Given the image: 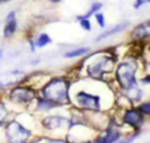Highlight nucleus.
Here are the masks:
<instances>
[{"instance_id":"obj_18","label":"nucleus","mask_w":150,"mask_h":143,"mask_svg":"<svg viewBox=\"0 0 150 143\" xmlns=\"http://www.w3.org/2000/svg\"><path fill=\"white\" fill-rule=\"evenodd\" d=\"M8 114H9V112H8V109L5 108V105L3 104V102H0V125H3V123L5 122Z\"/></svg>"},{"instance_id":"obj_16","label":"nucleus","mask_w":150,"mask_h":143,"mask_svg":"<svg viewBox=\"0 0 150 143\" xmlns=\"http://www.w3.org/2000/svg\"><path fill=\"white\" fill-rule=\"evenodd\" d=\"M50 42H52V38H50L47 34H40V37L37 38V41H36V46L37 47H44V46H46V45H49Z\"/></svg>"},{"instance_id":"obj_22","label":"nucleus","mask_w":150,"mask_h":143,"mask_svg":"<svg viewBox=\"0 0 150 143\" xmlns=\"http://www.w3.org/2000/svg\"><path fill=\"white\" fill-rule=\"evenodd\" d=\"M148 3H150V0H136L134 1V8L136 9H138L140 7H142L144 4H148Z\"/></svg>"},{"instance_id":"obj_24","label":"nucleus","mask_w":150,"mask_h":143,"mask_svg":"<svg viewBox=\"0 0 150 143\" xmlns=\"http://www.w3.org/2000/svg\"><path fill=\"white\" fill-rule=\"evenodd\" d=\"M1 55H3V53H1V50H0V58H1Z\"/></svg>"},{"instance_id":"obj_12","label":"nucleus","mask_w":150,"mask_h":143,"mask_svg":"<svg viewBox=\"0 0 150 143\" xmlns=\"http://www.w3.org/2000/svg\"><path fill=\"white\" fill-rule=\"evenodd\" d=\"M119 139H120V131L115 130V129H109L107 131L105 137L101 138V141H103V143H115L116 141H119Z\"/></svg>"},{"instance_id":"obj_13","label":"nucleus","mask_w":150,"mask_h":143,"mask_svg":"<svg viewBox=\"0 0 150 143\" xmlns=\"http://www.w3.org/2000/svg\"><path fill=\"white\" fill-rule=\"evenodd\" d=\"M54 107H57V104H54V102L49 101V100H46V99L37 100V109L38 110H49Z\"/></svg>"},{"instance_id":"obj_17","label":"nucleus","mask_w":150,"mask_h":143,"mask_svg":"<svg viewBox=\"0 0 150 143\" xmlns=\"http://www.w3.org/2000/svg\"><path fill=\"white\" fill-rule=\"evenodd\" d=\"M101 7H103V4H101V3H93V4L91 5L90 11H88V12L86 13L84 16H82V17H84V18H90L92 15H95V13H98L99 11L101 9Z\"/></svg>"},{"instance_id":"obj_10","label":"nucleus","mask_w":150,"mask_h":143,"mask_svg":"<svg viewBox=\"0 0 150 143\" xmlns=\"http://www.w3.org/2000/svg\"><path fill=\"white\" fill-rule=\"evenodd\" d=\"M16 29H17V21H16V13L11 12L7 17V24H5L4 28V37L5 38H9L15 34Z\"/></svg>"},{"instance_id":"obj_15","label":"nucleus","mask_w":150,"mask_h":143,"mask_svg":"<svg viewBox=\"0 0 150 143\" xmlns=\"http://www.w3.org/2000/svg\"><path fill=\"white\" fill-rule=\"evenodd\" d=\"M125 91L128 92V97H129L130 100H133V101H137V100H140L141 92H140V89L136 87V84H134V86H132L130 88L125 89Z\"/></svg>"},{"instance_id":"obj_19","label":"nucleus","mask_w":150,"mask_h":143,"mask_svg":"<svg viewBox=\"0 0 150 143\" xmlns=\"http://www.w3.org/2000/svg\"><path fill=\"white\" fill-rule=\"evenodd\" d=\"M78 20H79L80 22V26H82L84 30H91V22L88 18H84V17H78Z\"/></svg>"},{"instance_id":"obj_9","label":"nucleus","mask_w":150,"mask_h":143,"mask_svg":"<svg viewBox=\"0 0 150 143\" xmlns=\"http://www.w3.org/2000/svg\"><path fill=\"white\" fill-rule=\"evenodd\" d=\"M44 126L49 130H55V129H59L62 128L63 125L69 123V120L63 117H59V116H52V117H47L44 120Z\"/></svg>"},{"instance_id":"obj_2","label":"nucleus","mask_w":150,"mask_h":143,"mask_svg":"<svg viewBox=\"0 0 150 143\" xmlns=\"http://www.w3.org/2000/svg\"><path fill=\"white\" fill-rule=\"evenodd\" d=\"M136 71H137V64L133 60L120 63L116 71V78L122 89H128L136 84Z\"/></svg>"},{"instance_id":"obj_5","label":"nucleus","mask_w":150,"mask_h":143,"mask_svg":"<svg viewBox=\"0 0 150 143\" xmlns=\"http://www.w3.org/2000/svg\"><path fill=\"white\" fill-rule=\"evenodd\" d=\"M111 66H112L111 58L109 57H100L93 63L88 64V67H87L88 75L93 79H100L104 72L111 70Z\"/></svg>"},{"instance_id":"obj_8","label":"nucleus","mask_w":150,"mask_h":143,"mask_svg":"<svg viewBox=\"0 0 150 143\" xmlns=\"http://www.w3.org/2000/svg\"><path fill=\"white\" fill-rule=\"evenodd\" d=\"M146 38H150V18L138 24L132 32V39L134 41H142Z\"/></svg>"},{"instance_id":"obj_25","label":"nucleus","mask_w":150,"mask_h":143,"mask_svg":"<svg viewBox=\"0 0 150 143\" xmlns=\"http://www.w3.org/2000/svg\"><path fill=\"white\" fill-rule=\"evenodd\" d=\"M149 143H150V142H149Z\"/></svg>"},{"instance_id":"obj_14","label":"nucleus","mask_w":150,"mask_h":143,"mask_svg":"<svg viewBox=\"0 0 150 143\" xmlns=\"http://www.w3.org/2000/svg\"><path fill=\"white\" fill-rule=\"evenodd\" d=\"M88 53V47H78L74 49L71 51H67L65 54V58H76V57H82V55L87 54Z\"/></svg>"},{"instance_id":"obj_6","label":"nucleus","mask_w":150,"mask_h":143,"mask_svg":"<svg viewBox=\"0 0 150 143\" xmlns=\"http://www.w3.org/2000/svg\"><path fill=\"white\" fill-rule=\"evenodd\" d=\"M76 101L80 107L87 110L98 112L99 108H100V99H99V96H93V95L87 93L84 91H80L76 93Z\"/></svg>"},{"instance_id":"obj_7","label":"nucleus","mask_w":150,"mask_h":143,"mask_svg":"<svg viewBox=\"0 0 150 143\" xmlns=\"http://www.w3.org/2000/svg\"><path fill=\"white\" fill-rule=\"evenodd\" d=\"M122 121H124L127 125H130L132 128H140L144 122V116L142 112L140 109H128L125 112L124 117H122Z\"/></svg>"},{"instance_id":"obj_23","label":"nucleus","mask_w":150,"mask_h":143,"mask_svg":"<svg viewBox=\"0 0 150 143\" xmlns=\"http://www.w3.org/2000/svg\"><path fill=\"white\" fill-rule=\"evenodd\" d=\"M53 3H58V1H61V0H52Z\"/></svg>"},{"instance_id":"obj_3","label":"nucleus","mask_w":150,"mask_h":143,"mask_svg":"<svg viewBox=\"0 0 150 143\" xmlns=\"http://www.w3.org/2000/svg\"><path fill=\"white\" fill-rule=\"evenodd\" d=\"M5 134L9 143H26V141L30 138V131L17 121H11L7 123Z\"/></svg>"},{"instance_id":"obj_1","label":"nucleus","mask_w":150,"mask_h":143,"mask_svg":"<svg viewBox=\"0 0 150 143\" xmlns=\"http://www.w3.org/2000/svg\"><path fill=\"white\" fill-rule=\"evenodd\" d=\"M69 87L70 84L65 78H53L44 86L42 96L57 105L66 104L69 102Z\"/></svg>"},{"instance_id":"obj_21","label":"nucleus","mask_w":150,"mask_h":143,"mask_svg":"<svg viewBox=\"0 0 150 143\" xmlns=\"http://www.w3.org/2000/svg\"><path fill=\"white\" fill-rule=\"evenodd\" d=\"M140 110H141V112H142V113H146V114H150V101H149V102H144V104H141Z\"/></svg>"},{"instance_id":"obj_4","label":"nucleus","mask_w":150,"mask_h":143,"mask_svg":"<svg viewBox=\"0 0 150 143\" xmlns=\"http://www.w3.org/2000/svg\"><path fill=\"white\" fill-rule=\"evenodd\" d=\"M34 99H36V92L29 87L20 86L9 92V100L16 104H28V102L33 101Z\"/></svg>"},{"instance_id":"obj_20","label":"nucleus","mask_w":150,"mask_h":143,"mask_svg":"<svg viewBox=\"0 0 150 143\" xmlns=\"http://www.w3.org/2000/svg\"><path fill=\"white\" fill-rule=\"evenodd\" d=\"M95 17H96V21H98L99 26H101V28H104L105 26V18H104V15L103 13H95Z\"/></svg>"},{"instance_id":"obj_11","label":"nucleus","mask_w":150,"mask_h":143,"mask_svg":"<svg viewBox=\"0 0 150 143\" xmlns=\"http://www.w3.org/2000/svg\"><path fill=\"white\" fill-rule=\"evenodd\" d=\"M128 26V22H122V24H119V25H116L115 28H112V29H108L107 32H104V33H101L100 36L98 37V38L95 39L96 42H99V41H103V39H105V38H108V37H111V36H115V34H117V33H120V32H122L125 28Z\"/></svg>"}]
</instances>
